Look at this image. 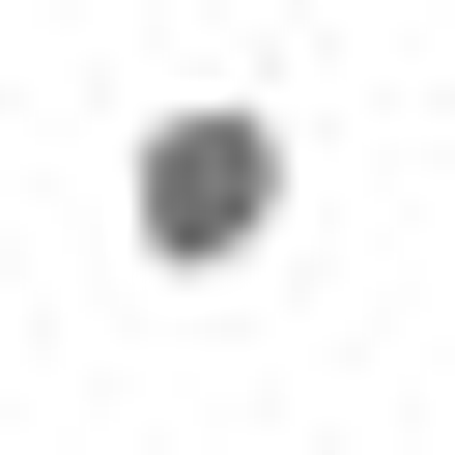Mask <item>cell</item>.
Wrapping results in <instances>:
<instances>
[{"instance_id":"6da1fadb","label":"cell","mask_w":455,"mask_h":455,"mask_svg":"<svg viewBox=\"0 0 455 455\" xmlns=\"http://www.w3.org/2000/svg\"><path fill=\"white\" fill-rule=\"evenodd\" d=\"M284 228H313V142H284L256 85H142V114H114V256H142V284H256Z\"/></svg>"}]
</instances>
